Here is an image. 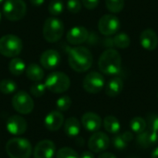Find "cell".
<instances>
[{
    "label": "cell",
    "instance_id": "obj_10",
    "mask_svg": "<svg viewBox=\"0 0 158 158\" xmlns=\"http://www.w3.org/2000/svg\"><path fill=\"white\" fill-rule=\"evenodd\" d=\"M82 86L83 89L89 94H98L105 86V78L101 73L92 71L83 79Z\"/></svg>",
    "mask_w": 158,
    "mask_h": 158
},
{
    "label": "cell",
    "instance_id": "obj_39",
    "mask_svg": "<svg viewBox=\"0 0 158 158\" xmlns=\"http://www.w3.org/2000/svg\"><path fill=\"white\" fill-rule=\"evenodd\" d=\"M98 158H117L115 155H113L112 153H108V152H103Z\"/></svg>",
    "mask_w": 158,
    "mask_h": 158
},
{
    "label": "cell",
    "instance_id": "obj_45",
    "mask_svg": "<svg viewBox=\"0 0 158 158\" xmlns=\"http://www.w3.org/2000/svg\"><path fill=\"white\" fill-rule=\"evenodd\" d=\"M131 158H136V157H131Z\"/></svg>",
    "mask_w": 158,
    "mask_h": 158
},
{
    "label": "cell",
    "instance_id": "obj_1",
    "mask_svg": "<svg viewBox=\"0 0 158 158\" xmlns=\"http://www.w3.org/2000/svg\"><path fill=\"white\" fill-rule=\"evenodd\" d=\"M69 67L77 72H85L93 65L94 57L91 51L84 46H76L69 51Z\"/></svg>",
    "mask_w": 158,
    "mask_h": 158
},
{
    "label": "cell",
    "instance_id": "obj_44",
    "mask_svg": "<svg viewBox=\"0 0 158 158\" xmlns=\"http://www.w3.org/2000/svg\"><path fill=\"white\" fill-rule=\"evenodd\" d=\"M1 15H2V14H1V12H0V20H1Z\"/></svg>",
    "mask_w": 158,
    "mask_h": 158
},
{
    "label": "cell",
    "instance_id": "obj_8",
    "mask_svg": "<svg viewBox=\"0 0 158 158\" xmlns=\"http://www.w3.org/2000/svg\"><path fill=\"white\" fill-rule=\"evenodd\" d=\"M12 106L19 114H30L34 107V102L28 93L19 91L12 98Z\"/></svg>",
    "mask_w": 158,
    "mask_h": 158
},
{
    "label": "cell",
    "instance_id": "obj_7",
    "mask_svg": "<svg viewBox=\"0 0 158 158\" xmlns=\"http://www.w3.org/2000/svg\"><path fill=\"white\" fill-rule=\"evenodd\" d=\"M27 12V5L23 0H6L3 6V14L9 21L22 19Z\"/></svg>",
    "mask_w": 158,
    "mask_h": 158
},
{
    "label": "cell",
    "instance_id": "obj_30",
    "mask_svg": "<svg viewBox=\"0 0 158 158\" xmlns=\"http://www.w3.org/2000/svg\"><path fill=\"white\" fill-rule=\"evenodd\" d=\"M71 103L72 102H71V99L69 96L63 95L56 100V108L58 109V111H67L69 109Z\"/></svg>",
    "mask_w": 158,
    "mask_h": 158
},
{
    "label": "cell",
    "instance_id": "obj_23",
    "mask_svg": "<svg viewBox=\"0 0 158 158\" xmlns=\"http://www.w3.org/2000/svg\"><path fill=\"white\" fill-rule=\"evenodd\" d=\"M8 69L14 76H20L26 69L25 62L19 57H13L8 64Z\"/></svg>",
    "mask_w": 158,
    "mask_h": 158
},
{
    "label": "cell",
    "instance_id": "obj_35",
    "mask_svg": "<svg viewBox=\"0 0 158 158\" xmlns=\"http://www.w3.org/2000/svg\"><path fill=\"white\" fill-rule=\"evenodd\" d=\"M112 144L118 150H123L127 147V143L121 135H116L112 138Z\"/></svg>",
    "mask_w": 158,
    "mask_h": 158
},
{
    "label": "cell",
    "instance_id": "obj_41",
    "mask_svg": "<svg viewBox=\"0 0 158 158\" xmlns=\"http://www.w3.org/2000/svg\"><path fill=\"white\" fill-rule=\"evenodd\" d=\"M152 158H158V147H156L153 153H152Z\"/></svg>",
    "mask_w": 158,
    "mask_h": 158
},
{
    "label": "cell",
    "instance_id": "obj_29",
    "mask_svg": "<svg viewBox=\"0 0 158 158\" xmlns=\"http://www.w3.org/2000/svg\"><path fill=\"white\" fill-rule=\"evenodd\" d=\"M106 8L112 13H119L124 7V0H106Z\"/></svg>",
    "mask_w": 158,
    "mask_h": 158
},
{
    "label": "cell",
    "instance_id": "obj_14",
    "mask_svg": "<svg viewBox=\"0 0 158 158\" xmlns=\"http://www.w3.org/2000/svg\"><path fill=\"white\" fill-rule=\"evenodd\" d=\"M56 153V146L52 141L44 140L39 142L33 150L34 158H53Z\"/></svg>",
    "mask_w": 158,
    "mask_h": 158
},
{
    "label": "cell",
    "instance_id": "obj_5",
    "mask_svg": "<svg viewBox=\"0 0 158 158\" xmlns=\"http://www.w3.org/2000/svg\"><path fill=\"white\" fill-rule=\"evenodd\" d=\"M48 91L54 94H62L67 92L70 87V80L67 74L60 71L50 73L44 81Z\"/></svg>",
    "mask_w": 158,
    "mask_h": 158
},
{
    "label": "cell",
    "instance_id": "obj_19",
    "mask_svg": "<svg viewBox=\"0 0 158 158\" xmlns=\"http://www.w3.org/2000/svg\"><path fill=\"white\" fill-rule=\"evenodd\" d=\"M137 143L142 148H149L156 145L158 143V133L152 131H144L143 132L138 134Z\"/></svg>",
    "mask_w": 158,
    "mask_h": 158
},
{
    "label": "cell",
    "instance_id": "obj_28",
    "mask_svg": "<svg viewBox=\"0 0 158 158\" xmlns=\"http://www.w3.org/2000/svg\"><path fill=\"white\" fill-rule=\"evenodd\" d=\"M64 10V4L61 0H52L48 6V11L53 17L59 16Z\"/></svg>",
    "mask_w": 158,
    "mask_h": 158
},
{
    "label": "cell",
    "instance_id": "obj_43",
    "mask_svg": "<svg viewBox=\"0 0 158 158\" xmlns=\"http://www.w3.org/2000/svg\"><path fill=\"white\" fill-rule=\"evenodd\" d=\"M4 1H5V0H0V4H2V3H3Z\"/></svg>",
    "mask_w": 158,
    "mask_h": 158
},
{
    "label": "cell",
    "instance_id": "obj_22",
    "mask_svg": "<svg viewBox=\"0 0 158 158\" xmlns=\"http://www.w3.org/2000/svg\"><path fill=\"white\" fill-rule=\"evenodd\" d=\"M64 131L65 133L70 137L74 138L77 137L81 131V123L76 118H69L65 121L64 124Z\"/></svg>",
    "mask_w": 158,
    "mask_h": 158
},
{
    "label": "cell",
    "instance_id": "obj_11",
    "mask_svg": "<svg viewBox=\"0 0 158 158\" xmlns=\"http://www.w3.org/2000/svg\"><path fill=\"white\" fill-rule=\"evenodd\" d=\"M110 144V140L108 136L101 131L94 132L88 141V147L94 153H103L105 152Z\"/></svg>",
    "mask_w": 158,
    "mask_h": 158
},
{
    "label": "cell",
    "instance_id": "obj_2",
    "mask_svg": "<svg viewBox=\"0 0 158 158\" xmlns=\"http://www.w3.org/2000/svg\"><path fill=\"white\" fill-rule=\"evenodd\" d=\"M122 67V59L120 54L113 48L105 50L98 60V68L100 71L106 75H118Z\"/></svg>",
    "mask_w": 158,
    "mask_h": 158
},
{
    "label": "cell",
    "instance_id": "obj_27",
    "mask_svg": "<svg viewBox=\"0 0 158 158\" xmlns=\"http://www.w3.org/2000/svg\"><path fill=\"white\" fill-rule=\"evenodd\" d=\"M17 90V83L10 79H4L0 81V92L4 94H13Z\"/></svg>",
    "mask_w": 158,
    "mask_h": 158
},
{
    "label": "cell",
    "instance_id": "obj_16",
    "mask_svg": "<svg viewBox=\"0 0 158 158\" xmlns=\"http://www.w3.org/2000/svg\"><path fill=\"white\" fill-rule=\"evenodd\" d=\"M140 43L143 48L147 51H154L158 45V36L152 29H146L140 35Z\"/></svg>",
    "mask_w": 158,
    "mask_h": 158
},
{
    "label": "cell",
    "instance_id": "obj_38",
    "mask_svg": "<svg viewBox=\"0 0 158 158\" xmlns=\"http://www.w3.org/2000/svg\"><path fill=\"white\" fill-rule=\"evenodd\" d=\"M80 158H94V156L93 154V152L91 151H84L81 156H79Z\"/></svg>",
    "mask_w": 158,
    "mask_h": 158
},
{
    "label": "cell",
    "instance_id": "obj_15",
    "mask_svg": "<svg viewBox=\"0 0 158 158\" xmlns=\"http://www.w3.org/2000/svg\"><path fill=\"white\" fill-rule=\"evenodd\" d=\"M60 54L55 49L44 51L40 57V63L45 69H54L60 64Z\"/></svg>",
    "mask_w": 158,
    "mask_h": 158
},
{
    "label": "cell",
    "instance_id": "obj_18",
    "mask_svg": "<svg viewBox=\"0 0 158 158\" xmlns=\"http://www.w3.org/2000/svg\"><path fill=\"white\" fill-rule=\"evenodd\" d=\"M44 126L50 131H58L64 123V116L59 111H52L44 118Z\"/></svg>",
    "mask_w": 158,
    "mask_h": 158
},
{
    "label": "cell",
    "instance_id": "obj_32",
    "mask_svg": "<svg viewBox=\"0 0 158 158\" xmlns=\"http://www.w3.org/2000/svg\"><path fill=\"white\" fill-rule=\"evenodd\" d=\"M45 91H46L45 84L42 83L40 81L35 82L30 88V92H31V95H33L34 97H41V96H43L44 94Z\"/></svg>",
    "mask_w": 158,
    "mask_h": 158
},
{
    "label": "cell",
    "instance_id": "obj_21",
    "mask_svg": "<svg viewBox=\"0 0 158 158\" xmlns=\"http://www.w3.org/2000/svg\"><path fill=\"white\" fill-rule=\"evenodd\" d=\"M25 71H26V76L28 77V79L35 82L41 81L44 77V69H42V67H40L39 65L35 63H31L28 67H26Z\"/></svg>",
    "mask_w": 158,
    "mask_h": 158
},
{
    "label": "cell",
    "instance_id": "obj_20",
    "mask_svg": "<svg viewBox=\"0 0 158 158\" xmlns=\"http://www.w3.org/2000/svg\"><path fill=\"white\" fill-rule=\"evenodd\" d=\"M123 86L124 83L122 79L119 77H114L107 82L106 86V94L109 97H116L122 92Z\"/></svg>",
    "mask_w": 158,
    "mask_h": 158
},
{
    "label": "cell",
    "instance_id": "obj_31",
    "mask_svg": "<svg viewBox=\"0 0 158 158\" xmlns=\"http://www.w3.org/2000/svg\"><path fill=\"white\" fill-rule=\"evenodd\" d=\"M56 158H80V156L72 148L63 147L56 152Z\"/></svg>",
    "mask_w": 158,
    "mask_h": 158
},
{
    "label": "cell",
    "instance_id": "obj_13",
    "mask_svg": "<svg viewBox=\"0 0 158 158\" xmlns=\"http://www.w3.org/2000/svg\"><path fill=\"white\" fill-rule=\"evenodd\" d=\"M6 127L9 133L19 136L23 134L27 131L28 125L26 120L22 117L19 115H14L7 118Z\"/></svg>",
    "mask_w": 158,
    "mask_h": 158
},
{
    "label": "cell",
    "instance_id": "obj_40",
    "mask_svg": "<svg viewBox=\"0 0 158 158\" xmlns=\"http://www.w3.org/2000/svg\"><path fill=\"white\" fill-rule=\"evenodd\" d=\"M31 5L34 6H40L44 3V0H30Z\"/></svg>",
    "mask_w": 158,
    "mask_h": 158
},
{
    "label": "cell",
    "instance_id": "obj_26",
    "mask_svg": "<svg viewBox=\"0 0 158 158\" xmlns=\"http://www.w3.org/2000/svg\"><path fill=\"white\" fill-rule=\"evenodd\" d=\"M113 43H114L115 46H117L118 48L125 49V48H128L130 46V44H131V38H130V36L127 33L120 32V33H118L114 37Z\"/></svg>",
    "mask_w": 158,
    "mask_h": 158
},
{
    "label": "cell",
    "instance_id": "obj_12",
    "mask_svg": "<svg viewBox=\"0 0 158 158\" xmlns=\"http://www.w3.org/2000/svg\"><path fill=\"white\" fill-rule=\"evenodd\" d=\"M89 38V31L83 26H75L67 32V41L73 45H79L86 42Z\"/></svg>",
    "mask_w": 158,
    "mask_h": 158
},
{
    "label": "cell",
    "instance_id": "obj_3",
    "mask_svg": "<svg viewBox=\"0 0 158 158\" xmlns=\"http://www.w3.org/2000/svg\"><path fill=\"white\" fill-rule=\"evenodd\" d=\"M6 151L10 158H30L32 148L28 140L23 138H13L6 143Z\"/></svg>",
    "mask_w": 158,
    "mask_h": 158
},
{
    "label": "cell",
    "instance_id": "obj_4",
    "mask_svg": "<svg viewBox=\"0 0 158 158\" xmlns=\"http://www.w3.org/2000/svg\"><path fill=\"white\" fill-rule=\"evenodd\" d=\"M64 23L61 19L50 17L45 19L43 26V36L48 43L58 42L64 34Z\"/></svg>",
    "mask_w": 158,
    "mask_h": 158
},
{
    "label": "cell",
    "instance_id": "obj_36",
    "mask_svg": "<svg viewBox=\"0 0 158 158\" xmlns=\"http://www.w3.org/2000/svg\"><path fill=\"white\" fill-rule=\"evenodd\" d=\"M82 5L87 9H94L99 4V0H81Z\"/></svg>",
    "mask_w": 158,
    "mask_h": 158
},
{
    "label": "cell",
    "instance_id": "obj_42",
    "mask_svg": "<svg viewBox=\"0 0 158 158\" xmlns=\"http://www.w3.org/2000/svg\"><path fill=\"white\" fill-rule=\"evenodd\" d=\"M77 143H78L79 145H82V144H83V140H82L81 138L79 137V138L77 139Z\"/></svg>",
    "mask_w": 158,
    "mask_h": 158
},
{
    "label": "cell",
    "instance_id": "obj_25",
    "mask_svg": "<svg viewBox=\"0 0 158 158\" xmlns=\"http://www.w3.org/2000/svg\"><path fill=\"white\" fill-rule=\"evenodd\" d=\"M146 126H147L146 121L141 117H135L130 122L131 130L133 132L137 133V134H140V133L143 132L145 131V129H146Z\"/></svg>",
    "mask_w": 158,
    "mask_h": 158
},
{
    "label": "cell",
    "instance_id": "obj_33",
    "mask_svg": "<svg viewBox=\"0 0 158 158\" xmlns=\"http://www.w3.org/2000/svg\"><path fill=\"white\" fill-rule=\"evenodd\" d=\"M146 124L150 131L158 133V114L150 113L146 118Z\"/></svg>",
    "mask_w": 158,
    "mask_h": 158
},
{
    "label": "cell",
    "instance_id": "obj_6",
    "mask_svg": "<svg viewBox=\"0 0 158 158\" xmlns=\"http://www.w3.org/2000/svg\"><path fill=\"white\" fill-rule=\"evenodd\" d=\"M23 48L22 41L14 34H6L0 38V54L6 57L18 56Z\"/></svg>",
    "mask_w": 158,
    "mask_h": 158
},
{
    "label": "cell",
    "instance_id": "obj_9",
    "mask_svg": "<svg viewBox=\"0 0 158 158\" xmlns=\"http://www.w3.org/2000/svg\"><path fill=\"white\" fill-rule=\"evenodd\" d=\"M120 29V20L112 14H106L101 17L98 21L99 31L106 36H110L117 33Z\"/></svg>",
    "mask_w": 158,
    "mask_h": 158
},
{
    "label": "cell",
    "instance_id": "obj_17",
    "mask_svg": "<svg viewBox=\"0 0 158 158\" xmlns=\"http://www.w3.org/2000/svg\"><path fill=\"white\" fill-rule=\"evenodd\" d=\"M81 124L88 131L96 132L102 126V119L97 114L94 112H87L81 118Z\"/></svg>",
    "mask_w": 158,
    "mask_h": 158
},
{
    "label": "cell",
    "instance_id": "obj_34",
    "mask_svg": "<svg viewBox=\"0 0 158 158\" xmlns=\"http://www.w3.org/2000/svg\"><path fill=\"white\" fill-rule=\"evenodd\" d=\"M67 8L69 12L73 14L79 13L81 9V3L80 0H68Z\"/></svg>",
    "mask_w": 158,
    "mask_h": 158
},
{
    "label": "cell",
    "instance_id": "obj_37",
    "mask_svg": "<svg viewBox=\"0 0 158 158\" xmlns=\"http://www.w3.org/2000/svg\"><path fill=\"white\" fill-rule=\"evenodd\" d=\"M121 136H122V138L125 140V142H126L127 143H130V142H131V141L134 139V135H133V133H132L131 131H130L123 132V134H122Z\"/></svg>",
    "mask_w": 158,
    "mask_h": 158
},
{
    "label": "cell",
    "instance_id": "obj_24",
    "mask_svg": "<svg viewBox=\"0 0 158 158\" xmlns=\"http://www.w3.org/2000/svg\"><path fill=\"white\" fill-rule=\"evenodd\" d=\"M104 128L107 132L116 134L120 131V123L116 117L107 116L104 119Z\"/></svg>",
    "mask_w": 158,
    "mask_h": 158
}]
</instances>
